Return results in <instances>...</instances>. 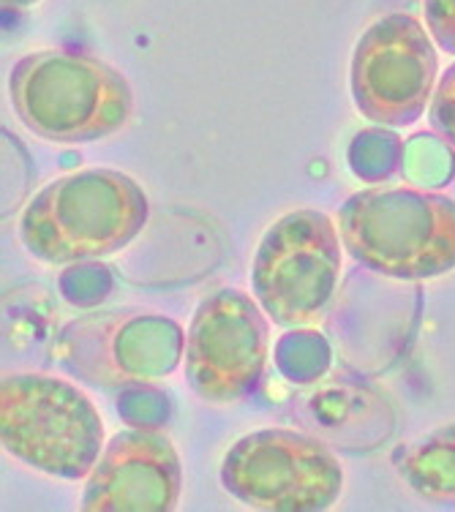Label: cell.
<instances>
[{
  "label": "cell",
  "instance_id": "obj_1",
  "mask_svg": "<svg viewBox=\"0 0 455 512\" xmlns=\"http://www.w3.org/2000/svg\"><path fill=\"white\" fill-rule=\"evenodd\" d=\"M148 194L115 169L52 180L20 216L22 246L47 265H80L118 254L145 229Z\"/></svg>",
  "mask_w": 455,
  "mask_h": 512
},
{
  "label": "cell",
  "instance_id": "obj_2",
  "mask_svg": "<svg viewBox=\"0 0 455 512\" xmlns=\"http://www.w3.org/2000/svg\"><path fill=\"white\" fill-rule=\"evenodd\" d=\"M338 232L357 265L393 281H431L455 270V199L426 188H368L338 210Z\"/></svg>",
  "mask_w": 455,
  "mask_h": 512
},
{
  "label": "cell",
  "instance_id": "obj_3",
  "mask_svg": "<svg viewBox=\"0 0 455 512\" xmlns=\"http://www.w3.org/2000/svg\"><path fill=\"white\" fill-rule=\"evenodd\" d=\"M11 107L25 126L58 145L112 137L134 112L129 79L101 58L71 50L30 52L9 71Z\"/></svg>",
  "mask_w": 455,
  "mask_h": 512
},
{
  "label": "cell",
  "instance_id": "obj_4",
  "mask_svg": "<svg viewBox=\"0 0 455 512\" xmlns=\"http://www.w3.org/2000/svg\"><path fill=\"white\" fill-rule=\"evenodd\" d=\"M6 453L60 480H82L104 453L99 409L77 384L47 374H11L0 384Z\"/></svg>",
  "mask_w": 455,
  "mask_h": 512
},
{
  "label": "cell",
  "instance_id": "obj_5",
  "mask_svg": "<svg viewBox=\"0 0 455 512\" xmlns=\"http://www.w3.org/2000/svg\"><path fill=\"white\" fill-rule=\"evenodd\" d=\"M341 246L336 224L314 207L292 210L262 235L251 286L273 325L295 330L317 322L338 286Z\"/></svg>",
  "mask_w": 455,
  "mask_h": 512
},
{
  "label": "cell",
  "instance_id": "obj_6",
  "mask_svg": "<svg viewBox=\"0 0 455 512\" xmlns=\"http://www.w3.org/2000/svg\"><path fill=\"white\" fill-rule=\"evenodd\" d=\"M221 485L254 510L317 512L344 491V469L330 447L287 428H262L232 444Z\"/></svg>",
  "mask_w": 455,
  "mask_h": 512
},
{
  "label": "cell",
  "instance_id": "obj_7",
  "mask_svg": "<svg viewBox=\"0 0 455 512\" xmlns=\"http://www.w3.org/2000/svg\"><path fill=\"white\" fill-rule=\"evenodd\" d=\"M63 368L104 390H129L169 376L186 355L175 319L145 311L90 314L63 327L55 344Z\"/></svg>",
  "mask_w": 455,
  "mask_h": 512
},
{
  "label": "cell",
  "instance_id": "obj_8",
  "mask_svg": "<svg viewBox=\"0 0 455 512\" xmlns=\"http://www.w3.org/2000/svg\"><path fill=\"white\" fill-rule=\"evenodd\" d=\"M436 71V41L426 25L412 14H387L360 36L352 55L357 112L376 126H412L431 107Z\"/></svg>",
  "mask_w": 455,
  "mask_h": 512
},
{
  "label": "cell",
  "instance_id": "obj_9",
  "mask_svg": "<svg viewBox=\"0 0 455 512\" xmlns=\"http://www.w3.org/2000/svg\"><path fill=\"white\" fill-rule=\"evenodd\" d=\"M270 357V316L257 297L218 289L191 316L186 379L208 404H235L262 382Z\"/></svg>",
  "mask_w": 455,
  "mask_h": 512
},
{
  "label": "cell",
  "instance_id": "obj_10",
  "mask_svg": "<svg viewBox=\"0 0 455 512\" xmlns=\"http://www.w3.org/2000/svg\"><path fill=\"white\" fill-rule=\"evenodd\" d=\"M183 466L161 428H131L112 436L85 477L82 510L169 512L178 507Z\"/></svg>",
  "mask_w": 455,
  "mask_h": 512
},
{
  "label": "cell",
  "instance_id": "obj_11",
  "mask_svg": "<svg viewBox=\"0 0 455 512\" xmlns=\"http://www.w3.org/2000/svg\"><path fill=\"white\" fill-rule=\"evenodd\" d=\"M398 477L434 504H455V423L439 425L431 434L401 447L393 455Z\"/></svg>",
  "mask_w": 455,
  "mask_h": 512
},
{
  "label": "cell",
  "instance_id": "obj_12",
  "mask_svg": "<svg viewBox=\"0 0 455 512\" xmlns=\"http://www.w3.org/2000/svg\"><path fill=\"white\" fill-rule=\"evenodd\" d=\"M404 148L406 142L396 137V134H387L382 128H368L360 131L352 139V148H349V164L357 178L363 180H385L390 175H396L401 164H404Z\"/></svg>",
  "mask_w": 455,
  "mask_h": 512
},
{
  "label": "cell",
  "instance_id": "obj_13",
  "mask_svg": "<svg viewBox=\"0 0 455 512\" xmlns=\"http://www.w3.org/2000/svg\"><path fill=\"white\" fill-rule=\"evenodd\" d=\"M276 360L281 374L292 382H314L327 371L330 346L322 335L311 330H295L281 338V344L276 346Z\"/></svg>",
  "mask_w": 455,
  "mask_h": 512
},
{
  "label": "cell",
  "instance_id": "obj_14",
  "mask_svg": "<svg viewBox=\"0 0 455 512\" xmlns=\"http://www.w3.org/2000/svg\"><path fill=\"white\" fill-rule=\"evenodd\" d=\"M453 148V145H450ZM447 148L445 139L434 137H415L412 142H406L404 148V164L401 169L406 172V178L412 180L420 188H436L453 178L455 158Z\"/></svg>",
  "mask_w": 455,
  "mask_h": 512
},
{
  "label": "cell",
  "instance_id": "obj_15",
  "mask_svg": "<svg viewBox=\"0 0 455 512\" xmlns=\"http://www.w3.org/2000/svg\"><path fill=\"white\" fill-rule=\"evenodd\" d=\"M428 123L447 145L455 148V63L436 82L434 99L428 107Z\"/></svg>",
  "mask_w": 455,
  "mask_h": 512
},
{
  "label": "cell",
  "instance_id": "obj_16",
  "mask_svg": "<svg viewBox=\"0 0 455 512\" xmlns=\"http://www.w3.org/2000/svg\"><path fill=\"white\" fill-rule=\"evenodd\" d=\"M426 28L436 47L455 55V0H423Z\"/></svg>",
  "mask_w": 455,
  "mask_h": 512
},
{
  "label": "cell",
  "instance_id": "obj_17",
  "mask_svg": "<svg viewBox=\"0 0 455 512\" xmlns=\"http://www.w3.org/2000/svg\"><path fill=\"white\" fill-rule=\"evenodd\" d=\"M33 3H39V0H3L6 9H25V6H33Z\"/></svg>",
  "mask_w": 455,
  "mask_h": 512
}]
</instances>
